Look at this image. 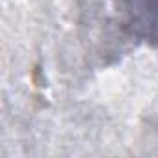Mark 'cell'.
Masks as SVG:
<instances>
[{
    "label": "cell",
    "instance_id": "6da1fadb",
    "mask_svg": "<svg viewBox=\"0 0 158 158\" xmlns=\"http://www.w3.org/2000/svg\"><path fill=\"white\" fill-rule=\"evenodd\" d=\"M125 30L158 50V0H117Z\"/></svg>",
    "mask_w": 158,
    "mask_h": 158
}]
</instances>
